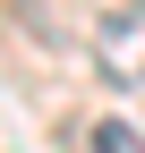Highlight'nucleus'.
I'll return each instance as SVG.
<instances>
[{
  "instance_id": "nucleus-2",
  "label": "nucleus",
  "mask_w": 145,
  "mask_h": 153,
  "mask_svg": "<svg viewBox=\"0 0 145 153\" xmlns=\"http://www.w3.org/2000/svg\"><path fill=\"white\" fill-rule=\"evenodd\" d=\"M94 153H145V128L137 119H94Z\"/></svg>"
},
{
  "instance_id": "nucleus-1",
  "label": "nucleus",
  "mask_w": 145,
  "mask_h": 153,
  "mask_svg": "<svg viewBox=\"0 0 145 153\" xmlns=\"http://www.w3.org/2000/svg\"><path fill=\"white\" fill-rule=\"evenodd\" d=\"M94 68L111 85H137L145 94V9H111L94 26Z\"/></svg>"
}]
</instances>
